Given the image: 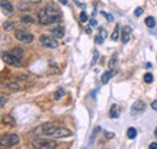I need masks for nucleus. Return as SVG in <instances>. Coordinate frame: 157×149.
I'll list each match as a JSON object with an SVG mask.
<instances>
[{
    "instance_id": "1",
    "label": "nucleus",
    "mask_w": 157,
    "mask_h": 149,
    "mask_svg": "<svg viewBox=\"0 0 157 149\" xmlns=\"http://www.w3.org/2000/svg\"><path fill=\"white\" fill-rule=\"evenodd\" d=\"M62 17V14L59 11V9L55 4H50L47 5L45 9L40 10L38 12V19H39L40 24H51L59 21Z\"/></svg>"
},
{
    "instance_id": "2",
    "label": "nucleus",
    "mask_w": 157,
    "mask_h": 149,
    "mask_svg": "<svg viewBox=\"0 0 157 149\" xmlns=\"http://www.w3.org/2000/svg\"><path fill=\"white\" fill-rule=\"evenodd\" d=\"M57 129V126L52 123H45L42 125L38 126L35 130L33 131L34 135L36 136H52L55 133V131Z\"/></svg>"
},
{
    "instance_id": "3",
    "label": "nucleus",
    "mask_w": 157,
    "mask_h": 149,
    "mask_svg": "<svg viewBox=\"0 0 157 149\" xmlns=\"http://www.w3.org/2000/svg\"><path fill=\"white\" fill-rule=\"evenodd\" d=\"M20 142V137L16 133H10V135H5L0 138V146L2 147H13L16 144H18Z\"/></svg>"
},
{
    "instance_id": "4",
    "label": "nucleus",
    "mask_w": 157,
    "mask_h": 149,
    "mask_svg": "<svg viewBox=\"0 0 157 149\" xmlns=\"http://www.w3.org/2000/svg\"><path fill=\"white\" fill-rule=\"evenodd\" d=\"M33 147L38 149H53L57 147V143L50 139H44V138H39V139H34L33 141Z\"/></svg>"
},
{
    "instance_id": "5",
    "label": "nucleus",
    "mask_w": 157,
    "mask_h": 149,
    "mask_svg": "<svg viewBox=\"0 0 157 149\" xmlns=\"http://www.w3.org/2000/svg\"><path fill=\"white\" fill-rule=\"evenodd\" d=\"M1 58L6 64L13 66V67H21V59H18L17 57H15L11 52H2L1 54Z\"/></svg>"
},
{
    "instance_id": "6",
    "label": "nucleus",
    "mask_w": 157,
    "mask_h": 149,
    "mask_svg": "<svg viewBox=\"0 0 157 149\" xmlns=\"http://www.w3.org/2000/svg\"><path fill=\"white\" fill-rule=\"evenodd\" d=\"M39 40L42 46L48 47V49H56V47H58V45H59L58 41H57L55 38L48 37V35H41Z\"/></svg>"
},
{
    "instance_id": "7",
    "label": "nucleus",
    "mask_w": 157,
    "mask_h": 149,
    "mask_svg": "<svg viewBox=\"0 0 157 149\" xmlns=\"http://www.w3.org/2000/svg\"><path fill=\"white\" fill-rule=\"evenodd\" d=\"M15 37L17 40H20L21 42H25V44H29L33 41L34 39V35L27 30H23V29H20V30H16V34Z\"/></svg>"
},
{
    "instance_id": "8",
    "label": "nucleus",
    "mask_w": 157,
    "mask_h": 149,
    "mask_svg": "<svg viewBox=\"0 0 157 149\" xmlns=\"http://www.w3.org/2000/svg\"><path fill=\"white\" fill-rule=\"evenodd\" d=\"M52 136L55 138H65V137L71 136V131L69 129H65V127H57Z\"/></svg>"
},
{
    "instance_id": "9",
    "label": "nucleus",
    "mask_w": 157,
    "mask_h": 149,
    "mask_svg": "<svg viewBox=\"0 0 157 149\" xmlns=\"http://www.w3.org/2000/svg\"><path fill=\"white\" fill-rule=\"evenodd\" d=\"M145 108H146V106H145V103H144L143 101H137V102L132 106L131 114H132V115H137V114H139V113L144 112Z\"/></svg>"
},
{
    "instance_id": "10",
    "label": "nucleus",
    "mask_w": 157,
    "mask_h": 149,
    "mask_svg": "<svg viewBox=\"0 0 157 149\" xmlns=\"http://www.w3.org/2000/svg\"><path fill=\"white\" fill-rule=\"evenodd\" d=\"M0 7H1L2 12H4L5 15H7V16L13 12V6H12V4H11L10 1H7V0H1V1H0Z\"/></svg>"
},
{
    "instance_id": "11",
    "label": "nucleus",
    "mask_w": 157,
    "mask_h": 149,
    "mask_svg": "<svg viewBox=\"0 0 157 149\" xmlns=\"http://www.w3.org/2000/svg\"><path fill=\"white\" fill-rule=\"evenodd\" d=\"M131 35H132V28H131L129 26H126V27L122 29V34H121V37H122V42H123V44H127V42L129 41V39H131Z\"/></svg>"
},
{
    "instance_id": "12",
    "label": "nucleus",
    "mask_w": 157,
    "mask_h": 149,
    "mask_svg": "<svg viewBox=\"0 0 157 149\" xmlns=\"http://www.w3.org/2000/svg\"><path fill=\"white\" fill-rule=\"evenodd\" d=\"M106 35H108V32L104 29V28H100L98 32V35L96 37V42L97 44H103L104 41H105V39H106Z\"/></svg>"
},
{
    "instance_id": "13",
    "label": "nucleus",
    "mask_w": 157,
    "mask_h": 149,
    "mask_svg": "<svg viewBox=\"0 0 157 149\" xmlns=\"http://www.w3.org/2000/svg\"><path fill=\"white\" fill-rule=\"evenodd\" d=\"M120 112H121V109H120V106L116 104V103H114L111 107H110V118H113V119H116L120 116Z\"/></svg>"
},
{
    "instance_id": "14",
    "label": "nucleus",
    "mask_w": 157,
    "mask_h": 149,
    "mask_svg": "<svg viewBox=\"0 0 157 149\" xmlns=\"http://www.w3.org/2000/svg\"><path fill=\"white\" fill-rule=\"evenodd\" d=\"M51 33L56 38H63L65 32H64V28H63L62 26H56V27H53V28L51 29Z\"/></svg>"
},
{
    "instance_id": "15",
    "label": "nucleus",
    "mask_w": 157,
    "mask_h": 149,
    "mask_svg": "<svg viewBox=\"0 0 157 149\" xmlns=\"http://www.w3.org/2000/svg\"><path fill=\"white\" fill-rule=\"evenodd\" d=\"M113 75H114V72H113V70H108V72H105L104 74L101 75V79H100V80H101V84H103V85L108 84Z\"/></svg>"
},
{
    "instance_id": "16",
    "label": "nucleus",
    "mask_w": 157,
    "mask_h": 149,
    "mask_svg": "<svg viewBox=\"0 0 157 149\" xmlns=\"http://www.w3.org/2000/svg\"><path fill=\"white\" fill-rule=\"evenodd\" d=\"M2 124H7L10 126H15V119L11 118L10 115H4L2 116Z\"/></svg>"
},
{
    "instance_id": "17",
    "label": "nucleus",
    "mask_w": 157,
    "mask_h": 149,
    "mask_svg": "<svg viewBox=\"0 0 157 149\" xmlns=\"http://www.w3.org/2000/svg\"><path fill=\"white\" fill-rule=\"evenodd\" d=\"M12 55L15 57H17L18 59H21L22 57H23V55H24V52H23V50L22 49H20V47H16V49H12L11 51H10Z\"/></svg>"
},
{
    "instance_id": "18",
    "label": "nucleus",
    "mask_w": 157,
    "mask_h": 149,
    "mask_svg": "<svg viewBox=\"0 0 157 149\" xmlns=\"http://www.w3.org/2000/svg\"><path fill=\"white\" fill-rule=\"evenodd\" d=\"M127 136H128V138H131V139L136 138V137H137V129H136V127H129V129L127 130Z\"/></svg>"
},
{
    "instance_id": "19",
    "label": "nucleus",
    "mask_w": 157,
    "mask_h": 149,
    "mask_svg": "<svg viewBox=\"0 0 157 149\" xmlns=\"http://www.w3.org/2000/svg\"><path fill=\"white\" fill-rule=\"evenodd\" d=\"M118 38H120V26H116L115 29H114V32H113V34H111V40L117 41Z\"/></svg>"
},
{
    "instance_id": "20",
    "label": "nucleus",
    "mask_w": 157,
    "mask_h": 149,
    "mask_svg": "<svg viewBox=\"0 0 157 149\" xmlns=\"http://www.w3.org/2000/svg\"><path fill=\"white\" fill-rule=\"evenodd\" d=\"M145 24H146L149 28H154L155 24H156V21H155L154 17H146V18H145Z\"/></svg>"
},
{
    "instance_id": "21",
    "label": "nucleus",
    "mask_w": 157,
    "mask_h": 149,
    "mask_svg": "<svg viewBox=\"0 0 157 149\" xmlns=\"http://www.w3.org/2000/svg\"><path fill=\"white\" fill-rule=\"evenodd\" d=\"M6 87L11 91H18L20 90V86L17 83H9V84H6Z\"/></svg>"
},
{
    "instance_id": "22",
    "label": "nucleus",
    "mask_w": 157,
    "mask_h": 149,
    "mask_svg": "<svg viewBox=\"0 0 157 149\" xmlns=\"http://www.w3.org/2000/svg\"><path fill=\"white\" fill-rule=\"evenodd\" d=\"M144 81L147 83V84H151V83L154 81L152 74H151V73H145V74H144Z\"/></svg>"
},
{
    "instance_id": "23",
    "label": "nucleus",
    "mask_w": 157,
    "mask_h": 149,
    "mask_svg": "<svg viewBox=\"0 0 157 149\" xmlns=\"http://www.w3.org/2000/svg\"><path fill=\"white\" fill-rule=\"evenodd\" d=\"M63 96H64V89L60 87V89H58V90L56 91V93H55V99L58 101V99H60Z\"/></svg>"
},
{
    "instance_id": "24",
    "label": "nucleus",
    "mask_w": 157,
    "mask_h": 149,
    "mask_svg": "<svg viewBox=\"0 0 157 149\" xmlns=\"http://www.w3.org/2000/svg\"><path fill=\"white\" fill-rule=\"evenodd\" d=\"M6 102H7V96L0 93V108H2L6 104Z\"/></svg>"
},
{
    "instance_id": "25",
    "label": "nucleus",
    "mask_w": 157,
    "mask_h": 149,
    "mask_svg": "<svg viewBox=\"0 0 157 149\" xmlns=\"http://www.w3.org/2000/svg\"><path fill=\"white\" fill-rule=\"evenodd\" d=\"M12 26H13V22H11V21H6V22L4 23V28H5L6 30H11V29L13 28Z\"/></svg>"
},
{
    "instance_id": "26",
    "label": "nucleus",
    "mask_w": 157,
    "mask_h": 149,
    "mask_svg": "<svg viewBox=\"0 0 157 149\" xmlns=\"http://www.w3.org/2000/svg\"><path fill=\"white\" fill-rule=\"evenodd\" d=\"M22 22H24V23H33L34 22V19L33 17H30V16H22Z\"/></svg>"
},
{
    "instance_id": "27",
    "label": "nucleus",
    "mask_w": 157,
    "mask_h": 149,
    "mask_svg": "<svg viewBox=\"0 0 157 149\" xmlns=\"http://www.w3.org/2000/svg\"><path fill=\"white\" fill-rule=\"evenodd\" d=\"M80 19H81V22H87L88 17H87V14H86L85 11H82V12L80 14Z\"/></svg>"
},
{
    "instance_id": "28",
    "label": "nucleus",
    "mask_w": 157,
    "mask_h": 149,
    "mask_svg": "<svg viewBox=\"0 0 157 149\" xmlns=\"http://www.w3.org/2000/svg\"><path fill=\"white\" fill-rule=\"evenodd\" d=\"M143 12H144V10H143L141 7H137V9H136V11H134V16H136V17H139Z\"/></svg>"
},
{
    "instance_id": "29",
    "label": "nucleus",
    "mask_w": 157,
    "mask_h": 149,
    "mask_svg": "<svg viewBox=\"0 0 157 149\" xmlns=\"http://www.w3.org/2000/svg\"><path fill=\"white\" fill-rule=\"evenodd\" d=\"M98 51H94L93 52V59H92V62H91V64L93 66V64H96V62H97V59H98Z\"/></svg>"
},
{
    "instance_id": "30",
    "label": "nucleus",
    "mask_w": 157,
    "mask_h": 149,
    "mask_svg": "<svg viewBox=\"0 0 157 149\" xmlns=\"http://www.w3.org/2000/svg\"><path fill=\"white\" fill-rule=\"evenodd\" d=\"M101 15H103V16H105V18L108 19V21H110V22L114 19L111 16H110V15H109V14H106V12H104V11H101Z\"/></svg>"
},
{
    "instance_id": "31",
    "label": "nucleus",
    "mask_w": 157,
    "mask_h": 149,
    "mask_svg": "<svg viewBox=\"0 0 157 149\" xmlns=\"http://www.w3.org/2000/svg\"><path fill=\"white\" fill-rule=\"evenodd\" d=\"M115 66H116V58H114V59H111V61L109 62V67H110L111 69H113Z\"/></svg>"
},
{
    "instance_id": "32",
    "label": "nucleus",
    "mask_w": 157,
    "mask_h": 149,
    "mask_svg": "<svg viewBox=\"0 0 157 149\" xmlns=\"http://www.w3.org/2000/svg\"><path fill=\"white\" fill-rule=\"evenodd\" d=\"M104 135H105V137H106V138H113V137L115 136L113 132H109V131H105V132H104Z\"/></svg>"
},
{
    "instance_id": "33",
    "label": "nucleus",
    "mask_w": 157,
    "mask_h": 149,
    "mask_svg": "<svg viewBox=\"0 0 157 149\" xmlns=\"http://www.w3.org/2000/svg\"><path fill=\"white\" fill-rule=\"evenodd\" d=\"M90 24H91L92 27H97V24H98V22H97V19L92 18V19H91V22H90Z\"/></svg>"
},
{
    "instance_id": "34",
    "label": "nucleus",
    "mask_w": 157,
    "mask_h": 149,
    "mask_svg": "<svg viewBox=\"0 0 157 149\" xmlns=\"http://www.w3.org/2000/svg\"><path fill=\"white\" fill-rule=\"evenodd\" d=\"M151 108L155 109V111H157V101H154V102L151 103Z\"/></svg>"
},
{
    "instance_id": "35",
    "label": "nucleus",
    "mask_w": 157,
    "mask_h": 149,
    "mask_svg": "<svg viewBox=\"0 0 157 149\" xmlns=\"http://www.w3.org/2000/svg\"><path fill=\"white\" fill-rule=\"evenodd\" d=\"M149 148L150 149H157V143H151V144L149 146Z\"/></svg>"
},
{
    "instance_id": "36",
    "label": "nucleus",
    "mask_w": 157,
    "mask_h": 149,
    "mask_svg": "<svg viewBox=\"0 0 157 149\" xmlns=\"http://www.w3.org/2000/svg\"><path fill=\"white\" fill-rule=\"evenodd\" d=\"M30 2H33V4H35V2H40L41 0H29Z\"/></svg>"
},
{
    "instance_id": "37",
    "label": "nucleus",
    "mask_w": 157,
    "mask_h": 149,
    "mask_svg": "<svg viewBox=\"0 0 157 149\" xmlns=\"http://www.w3.org/2000/svg\"><path fill=\"white\" fill-rule=\"evenodd\" d=\"M150 67H152V64L151 63H146V68H150Z\"/></svg>"
},
{
    "instance_id": "38",
    "label": "nucleus",
    "mask_w": 157,
    "mask_h": 149,
    "mask_svg": "<svg viewBox=\"0 0 157 149\" xmlns=\"http://www.w3.org/2000/svg\"><path fill=\"white\" fill-rule=\"evenodd\" d=\"M60 2H62V4H64V5H65V4H67V0H60Z\"/></svg>"
},
{
    "instance_id": "39",
    "label": "nucleus",
    "mask_w": 157,
    "mask_h": 149,
    "mask_svg": "<svg viewBox=\"0 0 157 149\" xmlns=\"http://www.w3.org/2000/svg\"><path fill=\"white\" fill-rule=\"evenodd\" d=\"M155 136H156V138H157V127L155 129Z\"/></svg>"
}]
</instances>
